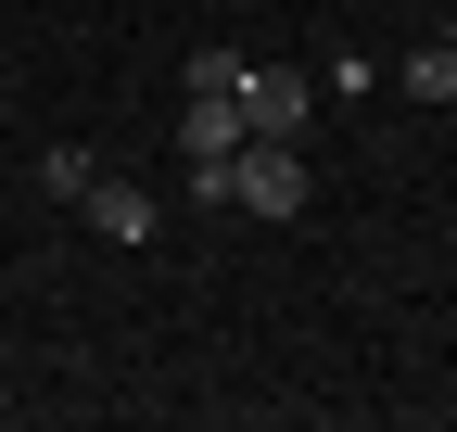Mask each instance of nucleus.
<instances>
[{
  "instance_id": "nucleus-1",
  "label": "nucleus",
  "mask_w": 457,
  "mask_h": 432,
  "mask_svg": "<svg viewBox=\"0 0 457 432\" xmlns=\"http://www.w3.org/2000/svg\"><path fill=\"white\" fill-rule=\"evenodd\" d=\"M191 204H242V216H279V229H293L318 204V179H305L293 140H228L216 166H191Z\"/></svg>"
},
{
  "instance_id": "nucleus-2",
  "label": "nucleus",
  "mask_w": 457,
  "mask_h": 432,
  "mask_svg": "<svg viewBox=\"0 0 457 432\" xmlns=\"http://www.w3.org/2000/svg\"><path fill=\"white\" fill-rule=\"evenodd\" d=\"M305 115H318V89H305V77L242 64V128H254V140H305Z\"/></svg>"
},
{
  "instance_id": "nucleus-3",
  "label": "nucleus",
  "mask_w": 457,
  "mask_h": 432,
  "mask_svg": "<svg viewBox=\"0 0 457 432\" xmlns=\"http://www.w3.org/2000/svg\"><path fill=\"white\" fill-rule=\"evenodd\" d=\"M228 140H254L242 128V89H179V166H216Z\"/></svg>"
},
{
  "instance_id": "nucleus-4",
  "label": "nucleus",
  "mask_w": 457,
  "mask_h": 432,
  "mask_svg": "<svg viewBox=\"0 0 457 432\" xmlns=\"http://www.w3.org/2000/svg\"><path fill=\"white\" fill-rule=\"evenodd\" d=\"M77 216H89L102 242H153V191H140V179H89V191H77Z\"/></svg>"
},
{
  "instance_id": "nucleus-5",
  "label": "nucleus",
  "mask_w": 457,
  "mask_h": 432,
  "mask_svg": "<svg viewBox=\"0 0 457 432\" xmlns=\"http://www.w3.org/2000/svg\"><path fill=\"white\" fill-rule=\"evenodd\" d=\"M394 89H407V102H457V38L432 26V38L407 51V77H394Z\"/></svg>"
},
{
  "instance_id": "nucleus-6",
  "label": "nucleus",
  "mask_w": 457,
  "mask_h": 432,
  "mask_svg": "<svg viewBox=\"0 0 457 432\" xmlns=\"http://www.w3.org/2000/svg\"><path fill=\"white\" fill-rule=\"evenodd\" d=\"M445 38H457V13H445Z\"/></svg>"
},
{
  "instance_id": "nucleus-7",
  "label": "nucleus",
  "mask_w": 457,
  "mask_h": 432,
  "mask_svg": "<svg viewBox=\"0 0 457 432\" xmlns=\"http://www.w3.org/2000/svg\"><path fill=\"white\" fill-rule=\"evenodd\" d=\"M0 13H13V0H0Z\"/></svg>"
}]
</instances>
